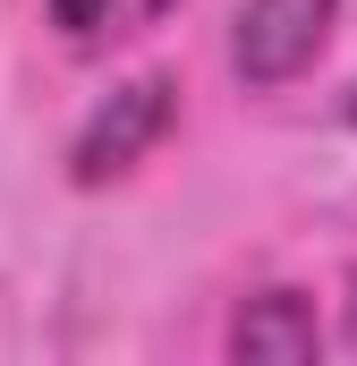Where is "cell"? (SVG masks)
Segmentation results:
<instances>
[{
	"instance_id": "6da1fadb",
	"label": "cell",
	"mask_w": 357,
	"mask_h": 366,
	"mask_svg": "<svg viewBox=\"0 0 357 366\" xmlns=\"http://www.w3.org/2000/svg\"><path fill=\"white\" fill-rule=\"evenodd\" d=\"M332 17L341 0H238L230 17V69L247 94H272L289 77L315 69V51L332 43Z\"/></svg>"
},
{
	"instance_id": "7a4b0ae2",
	"label": "cell",
	"mask_w": 357,
	"mask_h": 366,
	"mask_svg": "<svg viewBox=\"0 0 357 366\" xmlns=\"http://www.w3.org/2000/svg\"><path fill=\"white\" fill-rule=\"evenodd\" d=\"M171 119H178V86H171V77H128V86L77 128V145H69V179H77V187L128 179V171L171 137Z\"/></svg>"
},
{
	"instance_id": "3957f363",
	"label": "cell",
	"mask_w": 357,
	"mask_h": 366,
	"mask_svg": "<svg viewBox=\"0 0 357 366\" xmlns=\"http://www.w3.org/2000/svg\"><path fill=\"white\" fill-rule=\"evenodd\" d=\"M315 350H323V324H315V298H298V290H256V298L230 315V358L306 366Z\"/></svg>"
},
{
	"instance_id": "277c9868",
	"label": "cell",
	"mask_w": 357,
	"mask_h": 366,
	"mask_svg": "<svg viewBox=\"0 0 357 366\" xmlns=\"http://www.w3.org/2000/svg\"><path fill=\"white\" fill-rule=\"evenodd\" d=\"M171 0H51V26L77 43V51H102V43H128L145 26H162Z\"/></svg>"
},
{
	"instance_id": "5b68a950",
	"label": "cell",
	"mask_w": 357,
	"mask_h": 366,
	"mask_svg": "<svg viewBox=\"0 0 357 366\" xmlns=\"http://www.w3.org/2000/svg\"><path fill=\"white\" fill-rule=\"evenodd\" d=\"M349 341H357V273H349Z\"/></svg>"
},
{
	"instance_id": "8992f818",
	"label": "cell",
	"mask_w": 357,
	"mask_h": 366,
	"mask_svg": "<svg viewBox=\"0 0 357 366\" xmlns=\"http://www.w3.org/2000/svg\"><path fill=\"white\" fill-rule=\"evenodd\" d=\"M349 119H357V94H349Z\"/></svg>"
}]
</instances>
